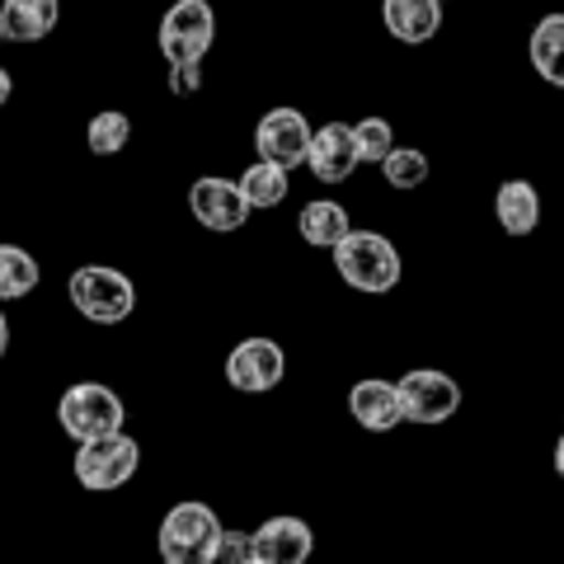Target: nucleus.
Instances as JSON below:
<instances>
[{
    "mask_svg": "<svg viewBox=\"0 0 564 564\" xmlns=\"http://www.w3.org/2000/svg\"><path fill=\"white\" fill-rule=\"evenodd\" d=\"M429 170H433V165H429V155H423L419 147H395V151L381 161L386 184H391V188H404V193L419 188V184H429Z\"/></svg>",
    "mask_w": 564,
    "mask_h": 564,
    "instance_id": "22",
    "label": "nucleus"
},
{
    "mask_svg": "<svg viewBox=\"0 0 564 564\" xmlns=\"http://www.w3.org/2000/svg\"><path fill=\"white\" fill-rule=\"evenodd\" d=\"M381 24L400 43H429L443 29V0H381Z\"/></svg>",
    "mask_w": 564,
    "mask_h": 564,
    "instance_id": "14",
    "label": "nucleus"
},
{
    "mask_svg": "<svg viewBox=\"0 0 564 564\" xmlns=\"http://www.w3.org/2000/svg\"><path fill=\"white\" fill-rule=\"evenodd\" d=\"M221 536H226V527L217 518V508H207L198 499H184L161 518L155 551H161L165 564H217Z\"/></svg>",
    "mask_w": 564,
    "mask_h": 564,
    "instance_id": "1",
    "label": "nucleus"
},
{
    "mask_svg": "<svg viewBox=\"0 0 564 564\" xmlns=\"http://www.w3.org/2000/svg\"><path fill=\"white\" fill-rule=\"evenodd\" d=\"M352 132H358V155H362L367 165H381L386 155L395 151V128H391V122H386L381 113L352 122Z\"/></svg>",
    "mask_w": 564,
    "mask_h": 564,
    "instance_id": "23",
    "label": "nucleus"
},
{
    "mask_svg": "<svg viewBox=\"0 0 564 564\" xmlns=\"http://www.w3.org/2000/svg\"><path fill=\"white\" fill-rule=\"evenodd\" d=\"M57 423L70 443H90V437H109L122 433L128 423V404L118 400L113 386L104 381H76L66 386L62 400H57Z\"/></svg>",
    "mask_w": 564,
    "mask_h": 564,
    "instance_id": "4",
    "label": "nucleus"
},
{
    "mask_svg": "<svg viewBox=\"0 0 564 564\" xmlns=\"http://www.w3.org/2000/svg\"><path fill=\"white\" fill-rule=\"evenodd\" d=\"M10 95H14V80H10V70L0 66V109H6V104H10Z\"/></svg>",
    "mask_w": 564,
    "mask_h": 564,
    "instance_id": "26",
    "label": "nucleus"
},
{
    "mask_svg": "<svg viewBox=\"0 0 564 564\" xmlns=\"http://www.w3.org/2000/svg\"><path fill=\"white\" fill-rule=\"evenodd\" d=\"M348 414L358 419V429L367 433H395L404 423V400H400V386L395 381H381V377H367L348 391Z\"/></svg>",
    "mask_w": 564,
    "mask_h": 564,
    "instance_id": "13",
    "label": "nucleus"
},
{
    "mask_svg": "<svg viewBox=\"0 0 564 564\" xmlns=\"http://www.w3.org/2000/svg\"><path fill=\"white\" fill-rule=\"evenodd\" d=\"M250 536H254V564H306L315 551V532L302 518H269Z\"/></svg>",
    "mask_w": 564,
    "mask_h": 564,
    "instance_id": "12",
    "label": "nucleus"
},
{
    "mask_svg": "<svg viewBox=\"0 0 564 564\" xmlns=\"http://www.w3.org/2000/svg\"><path fill=\"white\" fill-rule=\"evenodd\" d=\"M62 20V0H6L0 6V39L6 43H43Z\"/></svg>",
    "mask_w": 564,
    "mask_h": 564,
    "instance_id": "15",
    "label": "nucleus"
},
{
    "mask_svg": "<svg viewBox=\"0 0 564 564\" xmlns=\"http://www.w3.org/2000/svg\"><path fill=\"white\" fill-rule=\"evenodd\" d=\"M203 80V66H170V90L174 95H193Z\"/></svg>",
    "mask_w": 564,
    "mask_h": 564,
    "instance_id": "25",
    "label": "nucleus"
},
{
    "mask_svg": "<svg viewBox=\"0 0 564 564\" xmlns=\"http://www.w3.org/2000/svg\"><path fill=\"white\" fill-rule=\"evenodd\" d=\"M141 466V447L132 433H109V437H90V443H76V480L95 494H113L137 475Z\"/></svg>",
    "mask_w": 564,
    "mask_h": 564,
    "instance_id": "6",
    "label": "nucleus"
},
{
    "mask_svg": "<svg viewBox=\"0 0 564 564\" xmlns=\"http://www.w3.org/2000/svg\"><path fill=\"white\" fill-rule=\"evenodd\" d=\"M282 377H288V352H282V344L263 339V334H250V339H240L226 352V381L240 395H269L282 386Z\"/></svg>",
    "mask_w": 564,
    "mask_h": 564,
    "instance_id": "7",
    "label": "nucleus"
},
{
    "mask_svg": "<svg viewBox=\"0 0 564 564\" xmlns=\"http://www.w3.org/2000/svg\"><path fill=\"white\" fill-rule=\"evenodd\" d=\"M296 231H302V240L311 245V250H334V245H339L352 231V221H348L344 203L315 198V203L302 207V217H296Z\"/></svg>",
    "mask_w": 564,
    "mask_h": 564,
    "instance_id": "18",
    "label": "nucleus"
},
{
    "mask_svg": "<svg viewBox=\"0 0 564 564\" xmlns=\"http://www.w3.org/2000/svg\"><path fill=\"white\" fill-rule=\"evenodd\" d=\"M311 137H315V128L306 122L302 109H269L254 128V151H259V161L296 170V165H306V155H311Z\"/></svg>",
    "mask_w": 564,
    "mask_h": 564,
    "instance_id": "9",
    "label": "nucleus"
},
{
    "mask_svg": "<svg viewBox=\"0 0 564 564\" xmlns=\"http://www.w3.org/2000/svg\"><path fill=\"white\" fill-rule=\"evenodd\" d=\"M66 292H70L76 315L90 325H122V321H132V311H137L132 278L113 269V263H80L66 282Z\"/></svg>",
    "mask_w": 564,
    "mask_h": 564,
    "instance_id": "3",
    "label": "nucleus"
},
{
    "mask_svg": "<svg viewBox=\"0 0 564 564\" xmlns=\"http://www.w3.org/2000/svg\"><path fill=\"white\" fill-rule=\"evenodd\" d=\"M555 470H560V480H564V433H560V443H555Z\"/></svg>",
    "mask_w": 564,
    "mask_h": 564,
    "instance_id": "28",
    "label": "nucleus"
},
{
    "mask_svg": "<svg viewBox=\"0 0 564 564\" xmlns=\"http://www.w3.org/2000/svg\"><path fill=\"white\" fill-rule=\"evenodd\" d=\"M155 43H161V57L170 66H203L212 43H217V10L207 0H174L161 14Z\"/></svg>",
    "mask_w": 564,
    "mask_h": 564,
    "instance_id": "5",
    "label": "nucleus"
},
{
    "mask_svg": "<svg viewBox=\"0 0 564 564\" xmlns=\"http://www.w3.org/2000/svg\"><path fill=\"white\" fill-rule=\"evenodd\" d=\"M39 278L43 269L24 245H0V302H24L39 288Z\"/></svg>",
    "mask_w": 564,
    "mask_h": 564,
    "instance_id": "20",
    "label": "nucleus"
},
{
    "mask_svg": "<svg viewBox=\"0 0 564 564\" xmlns=\"http://www.w3.org/2000/svg\"><path fill=\"white\" fill-rule=\"evenodd\" d=\"M358 165H362V155H358V132H352V122H325V128H315L311 155H306V170L315 180L344 184Z\"/></svg>",
    "mask_w": 564,
    "mask_h": 564,
    "instance_id": "11",
    "label": "nucleus"
},
{
    "mask_svg": "<svg viewBox=\"0 0 564 564\" xmlns=\"http://www.w3.org/2000/svg\"><path fill=\"white\" fill-rule=\"evenodd\" d=\"M240 188H245V203H250L254 212H269V207H282L292 193V180L288 170L273 165V161H254L250 170L240 174Z\"/></svg>",
    "mask_w": 564,
    "mask_h": 564,
    "instance_id": "19",
    "label": "nucleus"
},
{
    "mask_svg": "<svg viewBox=\"0 0 564 564\" xmlns=\"http://www.w3.org/2000/svg\"><path fill=\"white\" fill-rule=\"evenodd\" d=\"M494 217H499V226L508 236H532L536 221H541V193L527 180L499 184V193H494Z\"/></svg>",
    "mask_w": 564,
    "mask_h": 564,
    "instance_id": "17",
    "label": "nucleus"
},
{
    "mask_svg": "<svg viewBox=\"0 0 564 564\" xmlns=\"http://www.w3.org/2000/svg\"><path fill=\"white\" fill-rule=\"evenodd\" d=\"M0 306H6V302H0ZM6 352H10V321H6V311H0V358H6Z\"/></svg>",
    "mask_w": 564,
    "mask_h": 564,
    "instance_id": "27",
    "label": "nucleus"
},
{
    "mask_svg": "<svg viewBox=\"0 0 564 564\" xmlns=\"http://www.w3.org/2000/svg\"><path fill=\"white\" fill-rule=\"evenodd\" d=\"M188 212L198 226H207V231L231 236V231H240L254 207L245 203L240 180H217V174H207V180H198L188 188Z\"/></svg>",
    "mask_w": 564,
    "mask_h": 564,
    "instance_id": "10",
    "label": "nucleus"
},
{
    "mask_svg": "<svg viewBox=\"0 0 564 564\" xmlns=\"http://www.w3.org/2000/svg\"><path fill=\"white\" fill-rule=\"evenodd\" d=\"M254 564V536H245V532H226L221 536V555L217 564Z\"/></svg>",
    "mask_w": 564,
    "mask_h": 564,
    "instance_id": "24",
    "label": "nucleus"
},
{
    "mask_svg": "<svg viewBox=\"0 0 564 564\" xmlns=\"http://www.w3.org/2000/svg\"><path fill=\"white\" fill-rule=\"evenodd\" d=\"M128 141H132V118L122 109H99L90 118V128H85V147L95 155H118Z\"/></svg>",
    "mask_w": 564,
    "mask_h": 564,
    "instance_id": "21",
    "label": "nucleus"
},
{
    "mask_svg": "<svg viewBox=\"0 0 564 564\" xmlns=\"http://www.w3.org/2000/svg\"><path fill=\"white\" fill-rule=\"evenodd\" d=\"M527 57L545 85L564 90V14H541L532 39H527Z\"/></svg>",
    "mask_w": 564,
    "mask_h": 564,
    "instance_id": "16",
    "label": "nucleus"
},
{
    "mask_svg": "<svg viewBox=\"0 0 564 564\" xmlns=\"http://www.w3.org/2000/svg\"><path fill=\"white\" fill-rule=\"evenodd\" d=\"M395 386H400V400H404V419L423 423V429L447 423L456 410H462V386H456L447 372H437V367H414V372H404Z\"/></svg>",
    "mask_w": 564,
    "mask_h": 564,
    "instance_id": "8",
    "label": "nucleus"
},
{
    "mask_svg": "<svg viewBox=\"0 0 564 564\" xmlns=\"http://www.w3.org/2000/svg\"><path fill=\"white\" fill-rule=\"evenodd\" d=\"M329 254H334V273H339L352 292L386 296V292L400 288L404 259L381 231H348Z\"/></svg>",
    "mask_w": 564,
    "mask_h": 564,
    "instance_id": "2",
    "label": "nucleus"
}]
</instances>
